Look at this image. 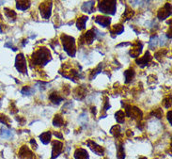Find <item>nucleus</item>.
I'll return each mask as SVG.
<instances>
[{
  "label": "nucleus",
  "mask_w": 172,
  "mask_h": 159,
  "mask_svg": "<svg viewBox=\"0 0 172 159\" xmlns=\"http://www.w3.org/2000/svg\"><path fill=\"white\" fill-rule=\"evenodd\" d=\"M51 59H52L51 53L44 46L38 48L32 54V57H31V61L33 62V65H36V66H40V67L45 66L49 61H51Z\"/></svg>",
  "instance_id": "nucleus-1"
},
{
  "label": "nucleus",
  "mask_w": 172,
  "mask_h": 159,
  "mask_svg": "<svg viewBox=\"0 0 172 159\" xmlns=\"http://www.w3.org/2000/svg\"><path fill=\"white\" fill-rule=\"evenodd\" d=\"M60 40L62 42L65 52L67 53L70 57L74 58L76 53V44H75L74 38L71 37L69 35H66V34H62L61 37H60Z\"/></svg>",
  "instance_id": "nucleus-2"
},
{
  "label": "nucleus",
  "mask_w": 172,
  "mask_h": 159,
  "mask_svg": "<svg viewBox=\"0 0 172 159\" xmlns=\"http://www.w3.org/2000/svg\"><path fill=\"white\" fill-rule=\"evenodd\" d=\"M98 9L102 13L114 15L117 10V2L116 1H100Z\"/></svg>",
  "instance_id": "nucleus-3"
},
{
  "label": "nucleus",
  "mask_w": 172,
  "mask_h": 159,
  "mask_svg": "<svg viewBox=\"0 0 172 159\" xmlns=\"http://www.w3.org/2000/svg\"><path fill=\"white\" fill-rule=\"evenodd\" d=\"M97 38V34H96V30L95 29H90L87 30L85 34H83L79 40V44L83 45V44H91V43L94 42Z\"/></svg>",
  "instance_id": "nucleus-4"
},
{
  "label": "nucleus",
  "mask_w": 172,
  "mask_h": 159,
  "mask_svg": "<svg viewBox=\"0 0 172 159\" xmlns=\"http://www.w3.org/2000/svg\"><path fill=\"white\" fill-rule=\"evenodd\" d=\"M15 68L21 74H26L27 67H26V59L24 54L17 55L15 59Z\"/></svg>",
  "instance_id": "nucleus-5"
},
{
  "label": "nucleus",
  "mask_w": 172,
  "mask_h": 159,
  "mask_svg": "<svg viewBox=\"0 0 172 159\" xmlns=\"http://www.w3.org/2000/svg\"><path fill=\"white\" fill-rule=\"evenodd\" d=\"M39 9H40L42 18L49 19V17L51 16V12H52V2L51 1L42 2L40 5V7H39Z\"/></svg>",
  "instance_id": "nucleus-6"
},
{
  "label": "nucleus",
  "mask_w": 172,
  "mask_h": 159,
  "mask_svg": "<svg viewBox=\"0 0 172 159\" xmlns=\"http://www.w3.org/2000/svg\"><path fill=\"white\" fill-rule=\"evenodd\" d=\"M171 15V5L169 3H166L163 8H161L157 12V18L160 21L165 20Z\"/></svg>",
  "instance_id": "nucleus-7"
},
{
  "label": "nucleus",
  "mask_w": 172,
  "mask_h": 159,
  "mask_svg": "<svg viewBox=\"0 0 172 159\" xmlns=\"http://www.w3.org/2000/svg\"><path fill=\"white\" fill-rule=\"evenodd\" d=\"M18 157L20 159H35V155L26 145H24L19 150Z\"/></svg>",
  "instance_id": "nucleus-8"
},
{
  "label": "nucleus",
  "mask_w": 172,
  "mask_h": 159,
  "mask_svg": "<svg viewBox=\"0 0 172 159\" xmlns=\"http://www.w3.org/2000/svg\"><path fill=\"white\" fill-rule=\"evenodd\" d=\"M87 145L94 153H95V155H97L99 156H103L104 155V149L103 148L102 146L98 145L96 142H94L93 140L88 139L87 141Z\"/></svg>",
  "instance_id": "nucleus-9"
},
{
  "label": "nucleus",
  "mask_w": 172,
  "mask_h": 159,
  "mask_svg": "<svg viewBox=\"0 0 172 159\" xmlns=\"http://www.w3.org/2000/svg\"><path fill=\"white\" fill-rule=\"evenodd\" d=\"M63 151V143L58 140H54L52 142V157L51 159H55Z\"/></svg>",
  "instance_id": "nucleus-10"
},
{
  "label": "nucleus",
  "mask_w": 172,
  "mask_h": 159,
  "mask_svg": "<svg viewBox=\"0 0 172 159\" xmlns=\"http://www.w3.org/2000/svg\"><path fill=\"white\" fill-rule=\"evenodd\" d=\"M131 45H132V49L129 52V55L132 58H137L142 52V49H143L142 42H139V41H137L136 42L131 43Z\"/></svg>",
  "instance_id": "nucleus-11"
},
{
  "label": "nucleus",
  "mask_w": 172,
  "mask_h": 159,
  "mask_svg": "<svg viewBox=\"0 0 172 159\" xmlns=\"http://www.w3.org/2000/svg\"><path fill=\"white\" fill-rule=\"evenodd\" d=\"M152 59V56L149 51H147L145 53V55H144V57L136 58V64H138V66H140L141 68H143V67H145L147 64H149V62H151Z\"/></svg>",
  "instance_id": "nucleus-12"
},
{
  "label": "nucleus",
  "mask_w": 172,
  "mask_h": 159,
  "mask_svg": "<svg viewBox=\"0 0 172 159\" xmlns=\"http://www.w3.org/2000/svg\"><path fill=\"white\" fill-rule=\"evenodd\" d=\"M95 22L100 26H102L103 27H107L111 24V18L107 17V16H102V15H97L94 18Z\"/></svg>",
  "instance_id": "nucleus-13"
},
{
  "label": "nucleus",
  "mask_w": 172,
  "mask_h": 159,
  "mask_svg": "<svg viewBox=\"0 0 172 159\" xmlns=\"http://www.w3.org/2000/svg\"><path fill=\"white\" fill-rule=\"evenodd\" d=\"M74 97L76 100H83L86 97V88L78 87L74 90Z\"/></svg>",
  "instance_id": "nucleus-14"
},
{
  "label": "nucleus",
  "mask_w": 172,
  "mask_h": 159,
  "mask_svg": "<svg viewBox=\"0 0 172 159\" xmlns=\"http://www.w3.org/2000/svg\"><path fill=\"white\" fill-rule=\"evenodd\" d=\"M95 1H87L83 4V6L81 7V9L84 12L87 13H92L95 10Z\"/></svg>",
  "instance_id": "nucleus-15"
},
{
  "label": "nucleus",
  "mask_w": 172,
  "mask_h": 159,
  "mask_svg": "<svg viewBox=\"0 0 172 159\" xmlns=\"http://www.w3.org/2000/svg\"><path fill=\"white\" fill-rule=\"evenodd\" d=\"M74 156L75 159H90V156H88V153L87 152V150L83 149V148H78L76 149Z\"/></svg>",
  "instance_id": "nucleus-16"
},
{
  "label": "nucleus",
  "mask_w": 172,
  "mask_h": 159,
  "mask_svg": "<svg viewBox=\"0 0 172 159\" xmlns=\"http://www.w3.org/2000/svg\"><path fill=\"white\" fill-rule=\"evenodd\" d=\"M109 31H110V34L112 35V37L114 38L115 36H118V35L122 33V32L124 31V26L121 24L115 25V26H113L112 27H111V28L109 29Z\"/></svg>",
  "instance_id": "nucleus-17"
},
{
  "label": "nucleus",
  "mask_w": 172,
  "mask_h": 159,
  "mask_svg": "<svg viewBox=\"0 0 172 159\" xmlns=\"http://www.w3.org/2000/svg\"><path fill=\"white\" fill-rule=\"evenodd\" d=\"M87 19H88L87 16H86V15L79 16V18L77 19V21H76L77 28H78L79 30H84L86 28V23H87Z\"/></svg>",
  "instance_id": "nucleus-18"
},
{
  "label": "nucleus",
  "mask_w": 172,
  "mask_h": 159,
  "mask_svg": "<svg viewBox=\"0 0 172 159\" xmlns=\"http://www.w3.org/2000/svg\"><path fill=\"white\" fill-rule=\"evenodd\" d=\"M49 100L53 104H55V105H58V104H60L64 100V98L60 96L57 91H54L49 95Z\"/></svg>",
  "instance_id": "nucleus-19"
},
{
  "label": "nucleus",
  "mask_w": 172,
  "mask_h": 159,
  "mask_svg": "<svg viewBox=\"0 0 172 159\" xmlns=\"http://www.w3.org/2000/svg\"><path fill=\"white\" fill-rule=\"evenodd\" d=\"M136 72L133 68H129L128 70H126L124 72V78H125V83L128 84L129 82L132 81V79L135 77Z\"/></svg>",
  "instance_id": "nucleus-20"
},
{
  "label": "nucleus",
  "mask_w": 172,
  "mask_h": 159,
  "mask_svg": "<svg viewBox=\"0 0 172 159\" xmlns=\"http://www.w3.org/2000/svg\"><path fill=\"white\" fill-rule=\"evenodd\" d=\"M136 120H141L143 117V113L139 108L136 106H132V111H131V116Z\"/></svg>",
  "instance_id": "nucleus-21"
},
{
  "label": "nucleus",
  "mask_w": 172,
  "mask_h": 159,
  "mask_svg": "<svg viewBox=\"0 0 172 159\" xmlns=\"http://www.w3.org/2000/svg\"><path fill=\"white\" fill-rule=\"evenodd\" d=\"M51 136H52L51 132H50V131H46V132H44L42 135H40V139L43 144L47 145V144H49V142L51 141Z\"/></svg>",
  "instance_id": "nucleus-22"
},
{
  "label": "nucleus",
  "mask_w": 172,
  "mask_h": 159,
  "mask_svg": "<svg viewBox=\"0 0 172 159\" xmlns=\"http://www.w3.org/2000/svg\"><path fill=\"white\" fill-rule=\"evenodd\" d=\"M117 157L118 159H125V152L122 142L117 145Z\"/></svg>",
  "instance_id": "nucleus-23"
},
{
  "label": "nucleus",
  "mask_w": 172,
  "mask_h": 159,
  "mask_svg": "<svg viewBox=\"0 0 172 159\" xmlns=\"http://www.w3.org/2000/svg\"><path fill=\"white\" fill-rule=\"evenodd\" d=\"M16 7L20 10H26L30 7L29 1H17L16 2Z\"/></svg>",
  "instance_id": "nucleus-24"
},
{
  "label": "nucleus",
  "mask_w": 172,
  "mask_h": 159,
  "mask_svg": "<svg viewBox=\"0 0 172 159\" xmlns=\"http://www.w3.org/2000/svg\"><path fill=\"white\" fill-rule=\"evenodd\" d=\"M135 14V12L132 9H130L128 6H126V9L125 12L122 15V18H123V21H128L129 19H131L133 16Z\"/></svg>",
  "instance_id": "nucleus-25"
},
{
  "label": "nucleus",
  "mask_w": 172,
  "mask_h": 159,
  "mask_svg": "<svg viewBox=\"0 0 172 159\" xmlns=\"http://www.w3.org/2000/svg\"><path fill=\"white\" fill-rule=\"evenodd\" d=\"M53 124H54V126H58V127H59V126H62L64 124V119L62 118L61 115L60 114L55 115L54 120H53Z\"/></svg>",
  "instance_id": "nucleus-26"
},
{
  "label": "nucleus",
  "mask_w": 172,
  "mask_h": 159,
  "mask_svg": "<svg viewBox=\"0 0 172 159\" xmlns=\"http://www.w3.org/2000/svg\"><path fill=\"white\" fill-rule=\"evenodd\" d=\"M115 118L116 120L119 123H124V120H125V113L123 110H119L116 112L115 114Z\"/></svg>",
  "instance_id": "nucleus-27"
},
{
  "label": "nucleus",
  "mask_w": 172,
  "mask_h": 159,
  "mask_svg": "<svg viewBox=\"0 0 172 159\" xmlns=\"http://www.w3.org/2000/svg\"><path fill=\"white\" fill-rule=\"evenodd\" d=\"M157 44H158V37L156 35H154L151 38V40H149V48L151 49V50H154Z\"/></svg>",
  "instance_id": "nucleus-28"
},
{
  "label": "nucleus",
  "mask_w": 172,
  "mask_h": 159,
  "mask_svg": "<svg viewBox=\"0 0 172 159\" xmlns=\"http://www.w3.org/2000/svg\"><path fill=\"white\" fill-rule=\"evenodd\" d=\"M102 67H103V64H99V66H98L97 68H95L94 70L91 71L90 75V80H93L94 78L96 77V75H97V74H99L100 73H101Z\"/></svg>",
  "instance_id": "nucleus-29"
},
{
  "label": "nucleus",
  "mask_w": 172,
  "mask_h": 159,
  "mask_svg": "<svg viewBox=\"0 0 172 159\" xmlns=\"http://www.w3.org/2000/svg\"><path fill=\"white\" fill-rule=\"evenodd\" d=\"M34 92H35L34 89H32V88H30V87H24L23 89H22V90H21L22 94H23V95H26V96H30Z\"/></svg>",
  "instance_id": "nucleus-30"
},
{
  "label": "nucleus",
  "mask_w": 172,
  "mask_h": 159,
  "mask_svg": "<svg viewBox=\"0 0 172 159\" xmlns=\"http://www.w3.org/2000/svg\"><path fill=\"white\" fill-rule=\"evenodd\" d=\"M110 134L113 135L116 138H118L120 135V125H114L112 128L110 129Z\"/></svg>",
  "instance_id": "nucleus-31"
},
{
  "label": "nucleus",
  "mask_w": 172,
  "mask_h": 159,
  "mask_svg": "<svg viewBox=\"0 0 172 159\" xmlns=\"http://www.w3.org/2000/svg\"><path fill=\"white\" fill-rule=\"evenodd\" d=\"M166 54H168V49H162V50H160L154 54V58L158 60H162V58L165 56Z\"/></svg>",
  "instance_id": "nucleus-32"
},
{
  "label": "nucleus",
  "mask_w": 172,
  "mask_h": 159,
  "mask_svg": "<svg viewBox=\"0 0 172 159\" xmlns=\"http://www.w3.org/2000/svg\"><path fill=\"white\" fill-rule=\"evenodd\" d=\"M12 131L9 130V129H7V128L2 129V131H1V138H2V139H9V138H12Z\"/></svg>",
  "instance_id": "nucleus-33"
},
{
  "label": "nucleus",
  "mask_w": 172,
  "mask_h": 159,
  "mask_svg": "<svg viewBox=\"0 0 172 159\" xmlns=\"http://www.w3.org/2000/svg\"><path fill=\"white\" fill-rule=\"evenodd\" d=\"M4 12H5V14H6V16L8 18H9V19H15L16 18V12H14V10L5 8Z\"/></svg>",
  "instance_id": "nucleus-34"
},
{
  "label": "nucleus",
  "mask_w": 172,
  "mask_h": 159,
  "mask_svg": "<svg viewBox=\"0 0 172 159\" xmlns=\"http://www.w3.org/2000/svg\"><path fill=\"white\" fill-rule=\"evenodd\" d=\"M151 115H152V116L156 117L158 119H161L163 117V110L161 108H157V109H155V110H153L151 113Z\"/></svg>",
  "instance_id": "nucleus-35"
},
{
  "label": "nucleus",
  "mask_w": 172,
  "mask_h": 159,
  "mask_svg": "<svg viewBox=\"0 0 172 159\" xmlns=\"http://www.w3.org/2000/svg\"><path fill=\"white\" fill-rule=\"evenodd\" d=\"M0 123L4 125H8L9 126V119L6 116H4V115H0Z\"/></svg>",
  "instance_id": "nucleus-36"
},
{
  "label": "nucleus",
  "mask_w": 172,
  "mask_h": 159,
  "mask_svg": "<svg viewBox=\"0 0 172 159\" xmlns=\"http://www.w3.org/2000/svg\"><path fill=\"white\" fill-rule=\"evenodd\" d=\"M163 105L165 108H169L171 106V96L165 98V99H164L163 101Z\"/></svg>",
  "instance_id": "nucleus-37"
},
{
  "label": "nucleus",
  "mask_w": 172,
  "mask_h": 159,
  "mask_svg": "<svg viewBox=\"0 0 172 159\" xmlns=\"http://www.w3.org/2000/svg\"><path fill=\"white\" fill-rule=\"evenodd\" d=\"M104 100L105 101H104V104H103V112H105L110 108V104H109V101H108V98L105 97Z\"/></svg>",
  "instance_id": "nucleus-38"
},
{
  "label": "nucleus",
  "mask_w": 172,
  "mask_h": 159,
  "mask_svg": "<svg viewBox=\"0 0 172 159\" xmlns=\"http://www.w3.org/2000/svg\"><path fill=\"white\" fill-rule=\"evenodd\" d=\"M54 135H55V138H58V139H63V135L60 133V132H55Z\"/></svg>",
  "instance_id": "nucleus-39"
},
{
  "label": "nucleus",
  "mask_w": 172,
  "mask_h": 159,
  "mask_svg": "<svg viewBox=\"0 0 172 159\" xmlns=\"http://www.w3.org/2000/svg\"><path fill=\"white\" fill-rule=\"evenodd\" d=\"M171 115H172V111L169 110L168 112V114H166V117H168V120L169 122V124H171Z\"/></svg>",
  "instance_id": "nucleus-40"
},
{
  "label": "nucleus",
  "mask_w": 172,
  "mask_h": 159,
  "mask_svg": "<svg viewBox=\"0 0 172 159\" xmlns=\"http://www.w3.org/2000/svg\"><path fill=\"white\" fill-rule=\"evenodd\" d=\"M30 143L32 144L33 147H35L34 149H37V148H38V145H37V143H36V140H35L34 139H32L30 140Z\"/></svg>",
  "instance_id": "nucleus-41"
},
{
  "label": "nucleus",
  "mask_w": 172,
  "mask_h": 159,
  "mask_svg": "<svg viewBox=\"0 0 172 159\" xmlns=\"http://www.w3.org/2000/svg\"><path fill=\"white\" fill-rule=\"evenodd\" d=\"M133 135H134V134H133L132 131H130V130L127 131V133H126V136H133Z\"/></svg>",
  "instance_id": "nucleus-42"
},
{
  "label": "nucleus",
  "mask_w": 172,
  "mask_h": 159,
  "mask_svg": "<svg viewBox=\"0 0 172 159\" xmlns=\"http://www.w3.org/2000/svg\"><path fill=\"white\" fill-rule=\"evenodd\" d=\"M91 112H92L94 115H96V107H95V106H94V107L92 106V107H91Z\"/></svg>",
  "instance_id": "nucleus-43"
},
{
  "label": "nucleus",
  "mask_w": 172,
  "mask_h": 159,
  "mask_svg": "<svg viewBox=\"0 0 172 159\" xmlns=\"http://www.w3.org/2000/svg\"><path fill=\"white\" fill-rule=\"evenodd\" d=\"M139 159H148L147 157H141V158H139Z\"/></svg>",
  "instance_id": "nucleus-44"
},
{
  "label": "nucleus",
  "mask_w": 172,
  "mask_h": 159,
  "mask_svg": "<svg viewBox=\"0 0 172 159\" xmlns=\"http://www.w3.org/2000/svg\"><path fill=\"white\" fill-rule=\"evenodd\" d=\"M0 102H1V97H0ZM0 106H1V103H0Z\"/></svg>",
  "instance_id": "nucleus-45"
}]
</instances>
